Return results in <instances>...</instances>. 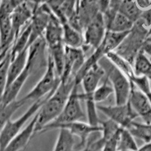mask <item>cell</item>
I'll return each instance as SVG.
<instances>
[{
    "label": "cell",
    "instance_id": "1",
    "mask_svg": "<svg viewBox=\"0 0 151 151\" xmlns=\"http://www.w3.org/2000/svg\"><path fill=\"white\" fill-rule=\"evenodd\" d=\"M74 85V77L70 78L67 81H61L57 89L47 98L38 111L35 134L40 133L43 128L59 116L70 97Z\"/></svg>",
    "mask_w": 151,
    "mask_h": 151
},
{
    "label": "cell",
    "instance_id": "2",
    "mask_svg": "<svg viewBox=\"0 0 151 151\" xmlns=\"http://www.w3.org/2000/svg\"><path fill=\"white\" fill-rule=\"evenodd\" d=\"M98 64L104 69L105 76L113 87L115 94L116 104H127L132 90V82L129 77L113 65L106 57L101 59Z\"/></svg>",
    "mask_w": 151,
    "mask_h": 151
},
{
    "label": "cell",
    "instance_id": "3",
    "mask_svg": "<svg viewBox=\"0 0 151 151\" xmlns=\"http://www.w3.org/2000/svg\"><path fill=\"white\" fill-rule=\"evenodd\" d=\"M60 82L61 79L57 73L53 60L48 54V64L45 68V73L40 81L33 88V89L30 90L24 98H21V100L26 104L29 101H36L45 98L50 94H52L57 89Z\"/></svg>",
    "mask_w": 151,
    "mask_h": 151
},
{
    "label": "cell",
    "instance_id": "4",
    "mask_svg": "<svg viewBox=\"0 0 151 151\" xmlns=\"http://www.w3.org/2000/svg\"><path fill=\"white\" fill-rule=\"evenodd\" d=\"M51 94H50L49 95ZM49 95L34 101L32 106L20 118L17 119L15 120L10 119L7 123L5 124L3 129L0 133V151H4V150L8 146V144L10 143V141L21 132L24 125L27 123V122L31 117L34 116L40 110L41 106H42L45 100Z\"/></svg>",
    "mask_w": 151,
    "mask_h": 151
},
{
    "label": "cell",
    "instance_id": "5",
    "mask_svg": "<svg viewBox=\"0 0 151 151\" xmlns=\"http://www.w3.org/2000/svg\"><path fill=\"white\" fill-rule=\"evenodd\" d=\"M67 129L71 134L77 137L79 140L82 148H84L86 147L88 140L91 134L95 132H101V125L94 126V125H90L88 122L86 123V122H83L82 121H75V122L61 124L49 123L43 128L40 132H45L47 131L52 130V129Z\"/></svg>",
    "mask_w": 151,
    "mask_h": 151
},
{
    "label": "cell",
    "instance_id": "6",
    "mask_svg": "<svg viewBox=\"0 0 151 151\" xmlns=\"http://www.w3.org/2000/svg\"><path fill=\"white\" fill-rule=\"evenodd\" d=\"M106 31L104 14L100 12L88 23L83 31L84 45L83 48L86 47V51L89 48L96 49L101 44Z\"/></svg>",
    "mask_w": 151,
    "mask_h": 151
},
{
    "label": "cell",
    "instance_id": "7",
    "mask_svg": "<svg viewBox=\"0 0 151 151\" xmlns=\"http://www.w3.org/2000/svg\"><path fill=\"white\" fill-rule=\"evenodd\" d=\"M78 87H79V85L75 83L61 113L55 121L51 123L61 124L75 122V121H80L82 119L86 117V115L81 106L80 101L82 100L80 99L79 94L78 92Z\"/></svg>",
    "mask_w": 151,
    "mask_h": 151
},
{
    "label": "cell",
    "instance_id": "8",
    "mask_svg": "<svg viewBox=\"0 0 151 151\" xmlns=\"http://www.w3.org/2000/svg\"><path fill=\"white\" fill-rule=\"evenodd\" d=\"M97 109L101 111L108 119H112L125 129H127L129 125L138 117L129 102L122 105L98 106Z\"/></svg>",
    "mask_w": 151,
    "mask_h": 151
},
{
    "label": "cell",
    "instance_id": "9",
    "mask_svg": "<svg viewBox=\"0 0 151 151\" xmlns=\"http://www.w3.org/2000/svg\"><path fill=\"white\" fill-rule=\"evenodd\" d=\"M47 49L48 45L44 36L39 38L28 47L27 67L29 69L30 74L37 72L43 67L46 68L48 56V52L46 55Z\"/></svg>",
    "mask_w": 151,
    "mask_h": 151
},
{
    "label": "cell",
    "instance_id": "10",
    "mask_svg": "<svg viewBox=\"0 0 151 151\" xmlns=\"http://www.w3.org/2000/svg\"><path fill=\"white\" fill-rule=\"evenodd\" d=\"M86 52L82 48H73L65 46V62L61 81H67L71 77L75 78L86 61Z\"/></svg>",
    "mask_w": 151,
    "mask_h": 151
},
{
    "label": "cell",
    "instance_id": "11",
    "mask_svg": "<svg viewBox=\"0 0 151 151\" xmlns=\"http://www.w3.org/2000/svg\"><path fill=\"white\" fill-rule=\"evenodd\" d=\"M129 103L145 123L151 124V104L147 97L132 83Z\"/></svg>",
    "mask_w": 151,
    "mask_h": 151
},
{
    "label": "cell",
    "instance_id": "12",
    "mask_svg": "<svg viewBox=\"0 0 151 151\" xmlns=\"http://www.w3.org/2000/svg\"><path fill=\"white\" fill-rule=\"evenodd\" d=\"M34 10V8L26 1L16 6L12 14V29L14 40L21 33L22 28L27 26L31 21Z\"/></svg>",
    "mask_w": 151,
    "mask_h": 151
},
{
    "label": "cell",
    "instance_id": "13",
    "mask_svg": "<svg viewBox=\"0 0 151 151\" xmlns=\"http://www.w3.org/2000/svg\"><path fill=\"white\" fill-rule=\"evenodd\" d=\"M37 117L38 112L35 114L26 127L24 128L21 132L10 141L4 151H21L25 150L33 136L35 134V128Z\"/></svg>",
    "mask_w": 151,
    "mask_h": 151
},
{
    "label": "cell",
    "instance_id": "14",
    "mask_svg": "<svg viewBox=\"0 0 151 151\" xmlns=\"http://www.w3.org/2000/svg\"><path fill=\"white\" fill-rule=\"evenodd\" d=\"M105 76V72L99 64H94L86 72L81 80L80 84L83 88V94L86 95H93V93L99 86L103 77Z\"/></svg>",
    "mask_w": 151,
    "mask_h": 151
},
{
    "label": "cell",
    "instance_id": "15",
    "mask_svg": "<svg viewBox=\"0 0 151 151\" xmlns=\"http://www.w3.org/2000/svg\"><path fill=\"white\" fill-rule=\"evenodd\" d=\"M43 36L48 47L63 42V24L53 14V12Z\"/></svg>",
    "mask_w": 151,
    "mask_h": 151
},
{
    "label": "cell",
    "instance_id": "16",
    "mask_svg": "<svg viewBox=\"0 0 151 151\" xmlns=\"http://www.w3.org/2000/svg\"><path fill=\"white\" fill-rule=\"evenodd\" d=\"M82 149L79 142H76V137L67 129H59L53 151H80Z\"/></svg>",
    "mask_w": 151,
    "mask_h": 151
},
{
    "label": "cell",
    "instance_id": "17",
    "mask_svg": "<svg viewBox=\"0 0 151 151\" xmlns=\"http://www.w3.org/2000/svg\"><path fill=\"white\" fill-rule=\"evenodd\" d=\"M27 56L28 48H26L23 52L17 54L14 58L11 59L8 69L7 86H9L14 79H17L25 70L27 63Z\"/></svg>",
    "mask_w": 151,
    "mask_h": 151
},
{
    "label": "cell",
    "instance_id": "18",
    "mask_svg": "<svg viewBox=\"0 0 151 151\" xmlns=\"http://www.w3.org/2000/svg\"><path fill=\"white\" fill-rule=\"evenodd\" d=\"M30 75L29 69L26 67L22 73L14 79L9 86L5 88V93L2 97V102L4 104H10L17 100V95L21 91V88L26 83L27 79Z\"/></svg>",
    "mask_w": 151,
    "mask_h": 151
},
{
    "label": "cell",
    "instance_id": "19",
    "mask_svg": "<svg viewBox=\"0 0 151 151\" xmlns=\"http://www.w3.org/2000/svg\"><path fill=\"white\" fill-rule=\"evenodd\" d=\"M63 43L69 48H83L84 45L83 32L73 27L68 23L63 24Z\"/></svg>",
    "mask_w": 151,
    "mask_h": 151
},
{
    "label": "cell",
    "instance_id": "20",
    "mask_svg": "<svg viewBox=\"0 0 151 151\" xmlns=\"http://www.w3.org/2000/svg\"><path fill=\"white\" fill-rule=\"evenodd\" d=\"M48 54L53 60L55 70L61 78L65 62V45L63 42H60L52 46H48Z\"/></svg>",
    "mask_w": 151,
    "mask_h": 151
},
{
    "label": "cell",
    "instance_id": "21",
    "mask_svg": "<svg viewBox=\"0 0 151 151\" xmlns=\"http://www.w3.org/2000/svg\"><path fill=\"white\" fill-rule=\"evenodd\" d=\"M134 25L133 21L118 12L106 26V29L115 33H126L130 32L134 27Z\"/></svg>",
    "mask_w": 151,
    "mask_h": 151
},
{
    "label": "cell",
    "instance_id": "22",
    "mask_svg": "<svg viewBox=\"0 0 151 151\" xmlns=\"http://www.w3.org/2000/svg\"><path fill=\"white\" fill-rule=\"evenodd\" d=\"M30 33L31 26L30 21H29V24L27 26H25V27L23 29L21 33L16 38L13 44H12V46L10 50L11 59L14 58L17 54L23 52L26 48H28L29 38H30Z\"/></svg>",
    "mask_w": 151,
    "mask_h": 151
},
{
    "label": "cell",
    "instance_id": "23",
    "mask_svg": "<svg viewBox=\"0 0 151 151\" xmlns=\"http://www.w3.org/2000/svg\"><path fill=\"white\" fill-rule=\"evenodd\" d=\"M22 100H16L10 104L0 103V133L5 124L11 119L14 113L24 104Z\"/></svg>",
    "mask_w": 151,
    "mask_h": 151
},
{
    "label": "cell",
    "instance_id": "24",
    "mask_svg": "<svg viewBox=\"0 0 151 151\" xmlns=\"http://www.w3.org/2000/svg\"><path fill=\"white\" fill-rule=\"evenodd\" d=\"M105 57H106L116 67L122 71L125 76H127L129 79L134 75V68L132 65V63H130L129 60H126L125 58H123L122 55L118 54L116 52L113 51V52H109L108 54H106Z\"/></svg>",
    "mask_w": 151,
    "mask_h": 151
},
{
    "label": "cell",
    "instance_id": "25",
    "mask_svg": "<svg viewBox=\"0 0 151 151\" xmlns=\"http://www.w3.org/2000/svg\"><path fill=\"white\" fill-rule=\"evenodd\" d=\"M134 137L141 140L144 143L151 142V124L139 123L133 122L127 128Z\"/></svg>",
    "mask_w": 151,
    "mask_h": 151
},
{
    "label": "cell",
    "instance_id": "26",
    "mask_svg": "<svg viewBox=\"0 0 151 151\" xmlns=\"http://www.w3.org/2000/svg\"><path fill=\"white\" fill-rule=\"evenodd\" d=\"M133 63L134 75L147 76L151 73V60L142 50L137 52Z\"/></svg>",
    "mask_w": 151,
    "mask_h": 151
},
{
    "label": "cell",
    "instance_id": "27",
    "mask_svg": "<svg viewBox=\"0 0 151 151\" xmlns=\"http://www.w3.org/2000/svg\"><path fill=\"white\" fill-rule=\"evenodd\" d=\"M119 12L135 23L141 18L143 11L137 6L135 0H124L119 9Z\"/></svg>",
    "mask_w": 151,
    "mask_h": 151
},
{
    "label": "cell",
    "instance_id": "28",
    "mask_svg": "<svg viewBox=\"0 0 151 151\" xmlns=\"http://www.w3.org/2000/svg\"><path fill=\"white\" fill-rule=\"evenodd\" d=\"M138 148L134 137L127 129L122 128L119 134L117 150H120L136 151Z\"/></svg>",
    "mask_w": 151,
    "mask_h": 151
},
{
    "label": "cell",
    "instance_id": "29",
    "mask_svg": "<svg viewBox=\"0 0 151 151\" xmlns=\"http://www.w3.org/2000/svg\"><path fill=\"white\" fill-rule=\"evenodd\" d=\"M100 125L101 127V137L105 142L111 139L112 137L118 134L122 129L120 125H118L116 122L110 119H108L107 120L105 121L101 120Z\"/></svg>",
    "mask_w": 151,
    "mask_h": 151
},
{
    "label": "cell",
    "instance_id": "30",
    "mask_svg": "<svg viewBox=\"0 0 151 151\" xmlns=\"http://www.w3.org/2000/svg\"><path fill=\"white\" fill-rule=\"evenodd\" d=\"M113 93H114L113 87L107 78L106 77L104 82L101 85L98 86V87L93 93V99L96 104L100 103L107 99V98Z\"/></svg>",
    "mask_w": 151,
    "mask_h": 151
},
{
    "label": "cell",
    "instance_id": "31",
    "mask_svg": "<svg viewBox=\"0 0 151 151\" xmlns=\"http://www.w3.org/2000/svg\"><path fill=\"white\" fill-rule=\"evenodd\" d=\"M10 50L0 64V103L2 102V97L7 86L8 69L11 61Z\"/></svg>",
    "mask_w": 151,
    "mask_h": 151
},
{
    "label": "cell",
    "instance_id": "32",
    "mask_svg": "<svg viewBox=\"0 0 151 151\" xmlns=\"http://www.w3.org/2000/svg\"><path fill=\"white\" fill-rule=\"evenodd\" d=\"M105 143L106 142L102 139L101 134L100 137H94L92 139L89 137L86 147L80 151H101Z\"/></svg>",
    "mask_w": 151,
    "mask_h": 151
},
{
    "label": "cell",
    "instance_id": "33",
    "mask_svg": "<svg viewBox=\"0 0 151 151\" xmlns=\"http://www.w3.org/2000/svg\"><path fill=\"white\" fill-rule=\"evenodd\" d=\"M120 132V131H119ZM116 134L113 137H112L111 139L106 141L105 143L104 146L102 148L101 151H116L117 150V146H118V139H119V134Z\"/></svg>",
    "mask_w": 151,
    "mask_h": 151
},
{
    "label": "cell",
    "instance_id": "34",
    "mask_svg": "<svg viewBox=\"0 0 151 151\" xmlns=\"http://www.w3.org/2000/svg\"><path fill=\"white\" fill-rule=\"evenodd\" d=\"M136 4L143 12L151 9V0H135Z\"/></svg>",
    "mask_w": 151,
    "mask_h": 151
},
{
    "label": "cell",
    "instance_id": "35",
    "mask_svg": "<svg viewBox=\"0 0 151 151\" xmlns=\"http://www.w3.org/2000/svg\"><path fill=\"white\" fill-rule=\"evenodd\" d=\"M99 3L100 11L102 13H104L109 8V5L110 3V0H98Z\"/></svg>",
    "mask_w": 151,
    "mask_h": 151
},
{
    "label": "cell",
    "instance_id": "36",
    "mask_svg": "<svg viewBox=\"0 0 151 151\" xmlns=\"http://www.w3.org/2000/svg\"><path fill=\"white\" fill-rule=\"evenodd\" d=\"M136 151H151V142L145 143L142 147L137 148Z\"/></svg>",
    "mask_w": 151,
    "mask_h": 151
},
{
    "label": "cell",
    "instance_id": "37",
    "mask_svg": "<svg viewBox=\"0 0 151 151\" xmlns=\"http://www.w3.org/2000/svg\"><path fill=\"white\" fill-rule=\"evenodd\" d=\"M10 49H11V48H5V49H4L3 51H2V53L0 54V64H1V62L3 60V59L5 58V57L6 56V55H7L8 52H9V50Z\"/></svg>",
    "mask_w": 151,
    "mask_h": 151
},
{
    "label": "cell",
    "instance_id": "38",
    "mask_svg": "<svg viewBox=\"0 0 151 151\" xmlns=\"http://www.w3.org/2000/svg\"><path fill=\"white\" fill-rule=\"evenodd\" d=\"M147 76L148 79H150V84H151V73H150L148 74V75Z\"/></svg>",
    "mask_w": 151,
    "mask_h": 151
},
{
    "label": "cell",
    "instance_id": "39",
    "mask_svg": "<svg viewBox=\"0 0 151 151\" xmlns=\"http://www.w3.org/2000/svg\"><path fill=\"white\" fill-rule=\"evenodd\" d=\"M3 50H4V49H2V48H1V47H0V54L2 53V51H3Z\"/></svg>",
    "mask_w": 151,
    "mask_h": 151
},
{
    "label": "cell",
    "instance_id": "40",
    "mask_svg": "<svg viewBox=\"0 0 151 151\" xmlns=\"http://www.w3.org/2000/svg\"><path fill=\"white\" fill-rule=\"evenodd\" d=\"M116 151H129V150H117Z\"/></svg>",
    "mask_w": 151,
    "mask_h": 151
}]
</instances>
